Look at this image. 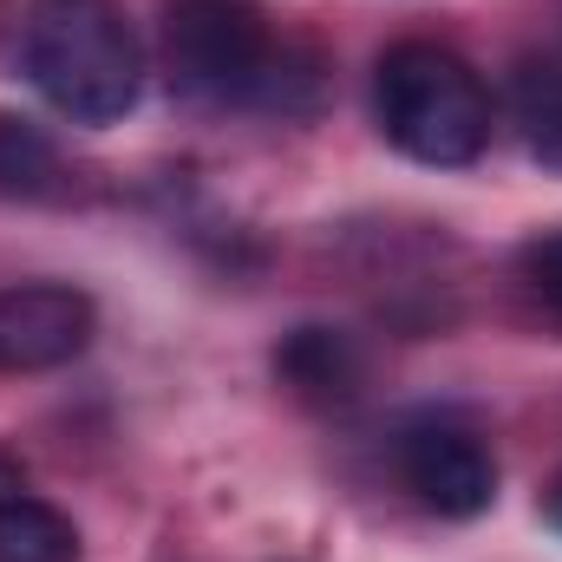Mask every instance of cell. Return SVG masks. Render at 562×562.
<instances>
[{
	"label": "cell",
	"mask_w": 562,
	"mask_h": 562,
	"mask_svg": "<svg viewBox=\"0 0 562 562\" xmlns=\"http://www.w3.org/2000/svg\"><path fill=\"white\" fill-rule=\"evenodd\" d=\"M400 477L438 517H477L497 497V464L477 445V431L451 419H419L400 431Z\"/></svg>",
	"instance_id": "4"
},
{
	"label": "cell",
	"mask_w": 562,
	"mask_h": 562,
	"mask_svg": "<svg viewBox=\"0 0 562 562\" xmlns=\"http://www.w3.org/2000/svg\"><path fill=\"white\" fill-rule=\"evenodd\" d=\"M53 190H59V150H53V138L33 119L0 112V196L33 203V196H53Z\"/></svg>",
	"instance_id": "9"
},
{
	"label": "cell",
	"mask_w": 562,
	"mask_h": 562,
	"mask_svg": "<svg viewBox=\"0 0 562 562\" xmlns=\"http://www.w3.org/2000/svg\"><path fill=\"white\" fill-rule=\"evenodd\" d=\"M524 276H530V288H537L550 307H562V229L524 249Z\"/></svg>",
	"instance_id": "10"
},
{
	"label": "cell",
	"mask_w": 562,
	"mask_h": 562,
	"mask_svg": "<svg viewBox=\"0 0 562 562\" xmlns=\"http://www.w3.org/2000/svg\"><path fill=\"white\" fill-rule=\"evenodd\" d=\"M0 562H79V530L66 510L26 491H0Z\"/></svg>",
	"instance_id": "7"
},
{
	"label": "cell",
	"mask_w": 562,
	"mask_h": 562,
	"mask_svg": "<svg viewBox=\"0 0 562 562\" xmlns=\"http://www.w3.org/2000/svg\"><path fill=\"white\" fill-rule=\"evenodd\" d=\"M92 340V301L66 281H20L0 294V367L46 373L79 360Z\"/></svg>",
	"instance_id": "5"
},
{
	"label": "cell",
	"mask_w": 562,
	"mask_h": 562,
	"mask_svg": "<svg viewBox=\"0 0 562 562\" xmlns=\"http://www.w3.org/2000/svg\"><path fill=\"white\" fill-rule=\"evenodd\" d=\"M543 517H550V524H557V530H562V471H557V484L543 491Z\"/></svg>",
	"instance_id": "11"
},
{
	"label": "cell",
	"mask_w": 562,
	"mask_h": 562,
	"mask_svg": "<svg viewBox=\"0 0 562 562\" xmlns=\"http://www.w3.org/2000/svg\"><path fill=\"white\" fill-rule=\"evenodd\" d=\"M380 132L400 144L413 164H438V170H458V164H477L484 144H491V92L484 79L431 46V40H406L380 59Z\"/></svg>",
	"instance_id": "3"
},
{
	"label": "cell",
	"mask_w": 562,
	"mask_h": 562,
	"mask_svg": "<svg viewBox=\"0 0 562 562\" xmlns=\"http://www.w3.org/2000/svg\"><path fill=\"white\" fill-rule=\"evenodd\" d=\"M510 105H517L524 144L550 170H562V59H524L510 79Z\"/></svg>",
	"instance_id": "8"
},
{
	"label": "cell",
	"mask_w": 562,
	"mask_h": 562,
	"mask_svg": "<svg viewBox=\"0 0 562 562\" xmlns=\"http://www.w3.org/2000/svg\"><path fill=\"white\" fill-rule=\"evenodd\" d=\"M20 66L72 125H112L138 105L144 53L119 0H33Z\"/></svg>",
	"instance_id": "2"
},
{
	"label": "cell",
	"mask_w": 562,
	"mask_h": 562,
	"mask_svg": "<svg viewBox=\"0 0 562 562\" xmlns=\"http://www.w3.org/2000/svg\"><path fill=\"white\" fill-rule=\"evenodd\" d=\"M164 66L170 86L203 105H262V112L314 105V66L269 33L256 0H177L164 13Z\"/></svg>",
	"instance_id": "1"
},
{
	"label": "cell",
	"mask_w": 562,
	"mask_h": 562,
	"mask_svg": "<svg viewBox=\"0 0 562 562\" xmlns=\"http://www.w3.org/2000/svg\"><path fill=\"white\" fill-rule=\"evenodd\" d=\"M276 373L307 406H347L360 393V353L340 327H294L276 347Z\"/></svg>",
	"instance_id": "6"
}]
</instances>
